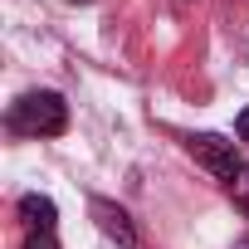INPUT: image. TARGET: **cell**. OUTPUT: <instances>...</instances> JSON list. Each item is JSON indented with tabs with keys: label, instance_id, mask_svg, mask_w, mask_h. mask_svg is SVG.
I'll use <instances>...</instances> for the list:
<instances>
[{
	"label": "cell",
	"instance_id": "3957f363",
	"mask_svg": "<svg viewBox=\"0 0 249 249\" xmlns=\"http://www.w3.org/2000/svg\"><path fill=\"white\" fill-rule=\"evenodd\" d=\"M93 220H98V230L117 244V249H142V239H137V225H132V215L122 210L117 200H103V196H93Z\"/></svg>",
	"mask_w": 249,
	"mask_h": 249
},
{
	"label": "cell",
	"instance_id": "8992f818",
	"mask_svg": "<svg viewBox=\"0 0 249 249\" xmlns=\"http://www.w3.org/2000/svg\"><path fill=\"white\" fill-rule=\"evenodd\" d=\"M25 249H59V239H54V234H30Z\"/></svg>",
	"mask_w": 249,
	"mask_h": 249
},
{
	"label": "cell",
	"instance_id": "9c48e42d",
	"mask_svg": "<svg viewBox=\"0 0 249 249\" xmlns=\"http://www.w3.org/2000/svg\"><path fill=\"white\" fill-rule=\"evenodd\" d=\"M73 5H88V0H73Z\"/></svg>",
	"mask_w": 249,
	"mask_h": 249
},
{
	"label": "cell",
	"instance_id": "5b68a950",
	"mask_svg": "<svg viewBox=\"0 0 249 249\" xmlns=\"http://www.w3.org/2000/svg\"><path fill=\"white\" fill-rule=\"evenodd\" d=\"M225 196L234 200V210H244V215H249V161H244V166L225 181Z\"/></svg>",
	"mask_w": 249,
	"mask_h": 249
},
{
	"label": "cell",
	"instance_id": "277c9868",
	"mask_svg": "<svg viewBox=\"0 0 249 249\" xmlns=\"http://www.w3.org/2000/svg\"><path fill=\"white\" fill-rule=\"evenodd\" d=\"M20 225L30 230V234H54V225H59V210H54V200L49 196H20Z\"/></svg>",
	"mask_w": 249,
	"mask_h": 249
},
{
	"label": "cell",
	"instance_id": "52a82bcc",
	"mask_svg": "<svg viewBox=\"0 0 249 249\" xmlns=\"http://www.w3.org/2000/svg\"><path fill=\"white\" fill-rule=\"evenodd\" d=\"M234 132H239V142H249V107L239 112V122H234Z\"/></svg>",
	"mask_w": 249,
	"mask_h": 249
},
{
	"label": "cell",
	"instance_id": "6da1fadb",
	"mask_svg": "<svg viewBox=\"0 0 249 249\" xmlns=\"http://www.w3.org/2000/svg\"><path fill=\"white\" fill-rule=\"evenodd\" d=\"M64 127H69V103L49 88L10 103V132H20V137H59Z\"/></svg>",
	"mask_w": 249,
	"mask_h": 249
},
{
	"label": "cell",
	"instance_id": "ba28073f",
	"mask_svg": "<svg viewBox=\"0 0 249 249\" xmlns=\"http://www.w3.org/2000/svg\"><path fill=\"white\" fill-rule=\"evenodd\" d=\"M234 249H249V234H244V239H234Z\"/></svg>",
	"mask_w": 249,
	"mask_h": 249
},
{
	"label": "cell",
	"instance_id": "7a4b0ae2",
	"mask_svg": "<svg viewBox=\"0 0 249 249\" xmlns=\"http://www.w3.org/2000/svg\"><path fill=\"white\" fill-rule=\"evenodd\" d=\"M186 147H191V157H196L205 171H215V176H220V186L244 166V161H239V152H234V142H225V137H215V132H196V137H186Z\"/></svg>",
	"mask_w": 249,
	"mask_h": 249
}]
</instances>
